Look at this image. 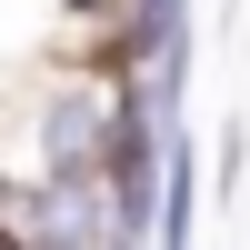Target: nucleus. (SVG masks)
Here are the masks:
<instances>
[{
  "label": "nucleus",
  "mask_w": 250,
  "mask_h": 250,
  "mask_svg": "<svg viewBox=\"0 0 250 250\" xmlns=\"http://www.w3.org/2000/svg\"><path fill=\"white\" fill-rule=\"evenodd\" d=\"M60 20H70V40H90L110 20H130V0H60Z\"/></svg>",
  "instance_id": "f257e3e1"
}]
</instances>
